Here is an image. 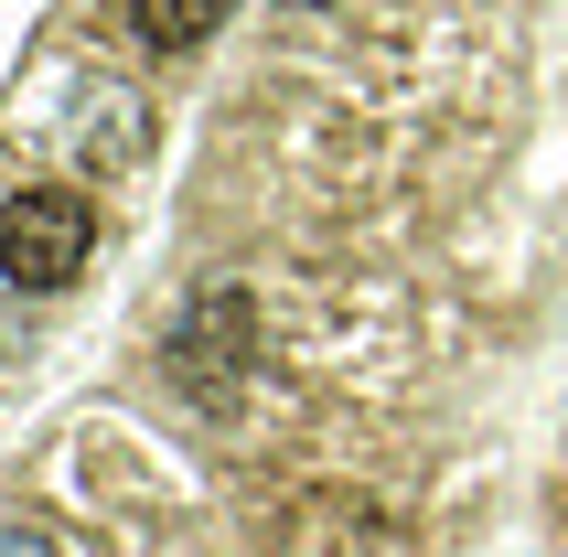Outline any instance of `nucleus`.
I'll use <instances>...</instances> for the list:
<instances>
[{
  "mask_svg": "<svg viewBox=\"0 0 568 557\" xmlns=\"http://www.w3.org/2000/svg\"><path fill=\"white\" fill-rule=\"evenodd\" d=\"M225 11H236V0H140V32H151V43H204Z\"/></svg>",
  "mask_w": 568,
  "mask_h": 557,
  "instance_id": "nucleus-2",
  "label": "nucleus"
},
{
  "mask_svg": "<svg viewBox=\"0 0 568 557\" xmlns=\"http://www.w3.org/2000/svg\"><path fill=\"white\" fill-rule=\"evenodd\" d=\"M87 247H97L87 193L22 183L11 204H0V278H11V290H64V278L87 269Z\"/></svg>",
  "mask_w": 568,
  "mask_h": 557,
  "instance_id": "nucleus-1",
  "label": "nucleus"
}]
</instances>
